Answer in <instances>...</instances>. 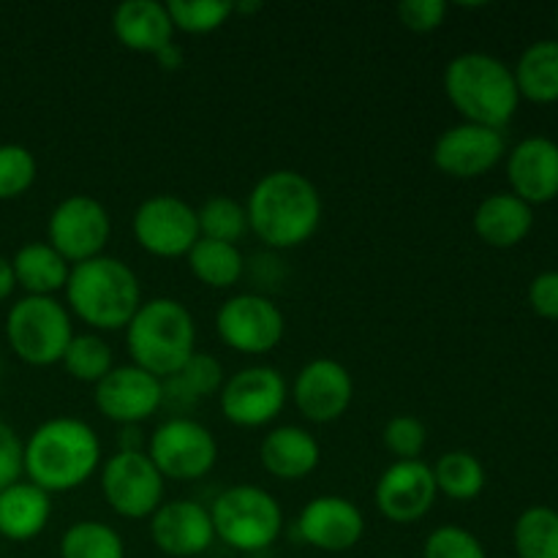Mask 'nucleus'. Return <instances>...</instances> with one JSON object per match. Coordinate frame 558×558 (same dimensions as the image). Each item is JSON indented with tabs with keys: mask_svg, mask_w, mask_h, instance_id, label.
I'll list each match as a JSON object with an SVG mask.
<instances>
[{
	"mask_svg": "<svg viewBox=\"0 0 558 558\" xmlns=\"http://www.w3.org/2000/svg\"><path fill=\"white\" fill-rule=\"evenodd\" d=\"M109 238H112V218L96 196L71 194L49 213L47 243L69 265L101 256Z\"/></svg>",
	"mask_w": 558,
	"mask_h": 558,
	"instance_id": "1a4fd4ad",
	"label": "nucleus"
},
{
	"mask_svg": "<svg viewBox=\"0 0 558 558\" xmlns=\"http://www.w3.org/2000/svg\"><path fill=\"white\" fill-rule=\"evenodd\" d=\"M74 338L71 314L60 300L25 294L5 314V341L22 363L49 368L63 360Z\"/></svg>",
	"mask_w": 558,
	"mask_h": 558,
	"instance_id": "0eeeda50",
	"label": "nucleus"
},
{
	"mask_svg": "<svg viewBox=\"0 0 558 558\" xmlns=\"http://www.w3.org/2000/svg\"><path fill=\"white\" fill-rule=\"evenodd\" d=\"M381 445L398 461H420L425 445H428V428L423 420L412 417V414H396L392 420H387L385 430H381Z\"/></svg>",
	"mask_w": 558,
	"mask_h": 558,
	"instance_id": "c9c22d12",
	"label": "nucleus"
},
{
	"mask_svg": "<svg viewBox=\"0 0 558 558\" xmlns=\"http://www.w3.org/2000/svg\"><path fill=\"white\" fill-rule=\"evenodd\" d=\"M529 303L543 319H558V272H539L529 287Z\"/></svg>",
	"mask_w": 558,
	"mask_h": 558,
	"instance_id": "ea45409f",
	"label": "nucleus"
},
{
	"mask_svg": "<svg viewBox=\"0 0 558 558\" xmlns=\"http://www.w3.org/2000/svg\"><path fill=\"white\" fill-rule=\"evenodd\" d=\"M14 289H16V278H14V267H11V259L0 256V300L11 298Z\"/></svg>",
	"mask_w": 558,
	"mask_h": 558,
	"instance_id": "79ce46f5",
	"label": "nucleus"
},
{
	"mask_svg": "<svg viewBox=\"0 0 558 558\" xmlns=\"http://www.w3.org/2000/svg\"><path fill=\"white\" fill-rule=\"evenodd\" d=\"M447 9L445 0H403L398 3V20L412 33H434L445 25Z\"/></svg>",
	"mask_w": 558,
	"mask_h": 558,
	"instance_id": "4c0bfd02",
	"label": "nucleus"
},
{
	"mask_svg": "<svg viewBox=\"0 0 558 558\" xmlns=\"http://www.w3.org/2000/svg\"><path fill=\"white\" fill-rule=\"evenodd\" d=\"M196 221H199V238L221 240V243L238 245V240H243L245 232H248L245 205L229 199V196H213V199H207L196 210Z\"/></svg>",
	"mask_w": 558,
	"mask_h": 558,
	"instance_id": "473e14b6",
	"label": "nucleus"
},
{
	"mask_svg": "<svg viewBox=\"0 0 558 558\" xmlns=\"http://www.w3.org/2000/svg\"><path fill=\"white\" fill-rule=\"evenodd\" d=\"M169 20L174 31L191 33V36H205L218 31L234 14V3L229 0H169Z\"/></svg>",
	"mask_w": 558,
	"mask_h": 558,
	"instance_id": "72a5a7b5",
	"label": "nucleus"
},
{
	"mask_svg": "<svg viewBox=\"0 0 558 558\" xmlns=\"http://www.w3.org/2000/svg\"><path fill=\"white\" fill-rule=\"evenodd\" d=\"M445 93L461 112L463 123L494 131L505 129L521 104L510 65L485 52H463L452 58L445 69Z\"/></svg>",
	"mask_w": 558,
	"mask_h": 558,
	"instance_id": "20e7f679",
	"label": "nucleus"
},
{
	"mask_svg": "<svg viewBox=\"0 0 558 558\" xmlns=\"http://www.w3.org/2000/svg\"><path fill=\"white\" fill-rule=\"evenodd\" d=\"M294 407L308 423L330 425L349 412L354 398V379L343 363L316 357L300 368L289 387Z\"/></svg>",
	"mask_w": 558,
	"mask_h": 558,
	"instance_id": "4468645a",
	"label": "nucleus"
},
{
	"mask_svg": "<svg viewBox=\"0 0 558 558\" xmlns=\"http://www.w3.org/2000/svg\"><path fill=\"white\" fill-rule=\"evenodd\" d=\"M153 545L169 558H202L216 543L210 510L199 501H163L150 515Z\"/></svg>",
	"mask_w": 558,
	"mask_h": 558,
	"instance_id": "a211bd4d",
	"label": "nucleus"
},
{
	"mask_svg": "<svg viewBox=\"0 0 558 558\" xmlns=\"http://www.w3.org/2000/svg\"><path fill=\"white\" fill-rule=\"evenodd\" d=\"M436 496L434 469L425 461H396L381 472L374 490L376 510L398 526L423 521L434 510Z\"/></svg>",
	"mask_w": 558,
	"mask_h": 558,
	"instance_id": "dca6fc26",
	"label": "nucleus"
},
{
	"mask_svg": "<svg viewBox=\"0 0 558 558\" xmlns=\"http://www.w3.org/2000/svg\"><path fill=\"white\" fill-rule=\"evenodd\" d=\"M262 9V3H254V0H240L234 3V14H256Z\"/></svg>",
	"mask_w": 558,
	"mask_h": 558,
	"instance_id": "37998d69",
	"label": "nucleus"
},
{
	"mask_svg": "<svg viewBox=\"0 0 558 558\" xmlns=\"http://www.w3.org/2000/svg\"><path fill=\"white\" fill-rule=\"evenodd\" d=\"M131 360L158 379H172L196 352V322L180 300H142L125 327Z\"/></svg>",
	"mask_w": 558,
	"mask_h": 558,
	"instance_id": "39448f33",
	"label": "nucleus"
},
{
	"mask_svg": "<svg viewBox=\"0 0 558 558\" xmlns=\"http://www.w3.org/2000/svg\"><path fill=\"white\" fill-rule=\"evenodd\" d=\"M556 27H558V9H556Z\"/></svg>",
	"mask_w": 558,
	"mask_h": 558,
	"instance_id": "a18cd8bd",
	"label": "nucleus"
},
{
	"mask_svg": "<svg viewBox=\"0 0 558 558\" xmlns=\"http://www.w3.org/2000/svg\"><path fill=\"white\" fill-rule=\"evenodd\" d=\"M22 480V439L0 417V490Z\"/></svg>",
	"mask_w": 558,
	"mask_h": 558,
	"instance_id": "58836bf2",
	"label": "nucleus"
},
{
	"mask_svg": "<svg viewBox=\"0 0 558 558\" xmlns=\"http://www.w3.org/2000/svg\"><path fill=\"white\" fill-rule=\"evenodd\" d=\"M112 33L125 49L156 54L174 41V25L161 0H125L112 14Z\"/></svg>",
	"mask_w": 558,
	"mask_h": 558,
	"instance_id": "4be33fe9",
	"label": "nucleus"
},
{
	"mask_svg": "<svg viewBox=\"0 0 558 558\" xmlns=\"http://www.w3.org/2000/svg\"><path fill=\"white\" fill-rule=\"evenodd\" d=\"M512 194L532 205H545L558 196V145L548 136H529L512 147L507 158Z\"/></svg>",
	"mask_w": 558,
	"mask_h": 558,
	"instance_id": "aec40b11",
	"label": "nucleus"
},
{
	"mask_svg": "<svg viewBox=\"0 0 558 558\" xmlns=\"http://www.w3.org/2000/svg\"><path fill=\"white\" fill-rule=\"evenodd\" d=\"M518 558H558V512L550 507H529L512 529Z\"/></svg>",
	"mask_w": 558,
	"mask_h": 558,
	"instance_id": "c756f323",
	"label": "nucleus"
},
{
	"mask_svg": "<svg viewBox=\"0 0 558 558\" xmlns=\"http://www.w3.org/2000/svg\"><path fill=\"white\" fill-rule=\"evenodd\" d=\"M532 227V207L515 194H490L474 210V232L485 245H494V248H512L523 243Z\"/></svg>",
	"mask_w": 558,
	"mask_h": 558,
	"instance_id": "b1692460",
	"label": "nucleus"
},
{
	"mask_svg": "<svg viewBox=\"0 0 558 558\" xmlns=\"http://www.w3.org/2000/svg\"><path fill=\"white\" fill-rule=\"evenodd\" d=\"M216 539L240 554H259L276 545L283 532V510L270 490L234 485L218 494L210 507Z\"/></svg>",
	"mask_w": 558,
	"mask_h": 558,
	"instance_id": "423d86ee",
	"label": "nucleus"
},
{
	"mask_svg": "<svg viewBox=\"0 0 558 558\" xmlns=\"http://www.w3.org/2000/svg\"><path fill=\"white\" fill-rule=\"evenodd\" d=\"M52 518V499L47 490L27 480L0 490V537L11 543H31L47 529Z\"/></svg>",
	"mask_w": 558,
	"mask_h": 558,
	"instance_id": "5701e85b",
	"label": "nucleus"
},
{
	"mask_svg": "<svg viewBox=\"0 0 558 558\" xmlns=\"http://www.w3.org/2000/svg\"><path fill=\"white\" fill-rule=\"evenodd\" d=\"M63 292L71 314L98 332L125 330L142 305L136 272L107 254L71 265Z\"/></svg>",
	"mask_w": 558,
	"mask_h": 558,
	"instance_id": "7ed1b4c3",
	"label": "nucleus"
},
{
	"mask_svg": "<svg viewBox=\"0 0 558 558\" xmlns=\"http://www.w3.org/2000/svg\"><path fill=\"white\" fill-rule=\"evenodd\" d=\"M167 480L147 452L118 450L101 469V494L112 512L129 521H145L163 505Z\"/></svg>",
	"mask_w": 558,
	"mask_h": 558,
	"instance_id": "9d476101",
	"label": "nucleus"
},
{
	"mask_svg": "<svg viewBox=\"0 0 558 558\" xmlns=\"http://www.w3.org/2000/svg\"><path fill=\"white\" fill-rule=\"evenodd\" d=\"M223 365L213 354L194 352L189 363L163 381V401L196 403L207 396H216L223 387Z\"/></svg>",
	"mask_w": 558,
	"mask_h": 558,
	"instance_id": "cd10ccee",
	"label": "nucleus"
},
{
	"mask_svg": "<svg viewBox=\"0 0 558 558\" xmlns=\"http://www.w3.org/2000/svg\"><path fill=\"white\" fill-rule=\"evenodd\" d=\"M16 287L36 298H54L69 283L71 265L49 243H25L11 256Z\"/></svg>",
	"mask_w": 558,
	"mask_h": 558,
	"instance_id": "393cba45",
	"label": "nucleus"
},
{
	"mask_svg": "<svg viewBox=\"0 0 558 558\" xmlns=\"http://www.w3.org/2000/svg\"><path fill=\"white\" fill-rule=\"evenodd\" d=\"M289 401V385L270 365H251L223 381L218 407L227 423L238 428H262L283 412Z\"/></svg>",
	"mask_w": 558,
	"mask_h": 558,
	"instance_id": "ddd939ff",
	"label": "nucleus"
},
{
	"mask_svg": "<svg viewBox=\"0 0 558 558\" xmlns=\"http://www.w3.org/2000/svg\"><path fill=\"white\" fill-rule=\"evenodd\" d=\"M434 480L436 490L452 501H472L483 494L485 488V469L480 458L466 450H452L436 461Z\"/></svg>",
	"mask_w": 558,
	"mask_h": 558,
	"instance_id": "c85d7f7f",
	"label": "nucleus"
},
{
	"mask_svg": "<svg viewBox=\"0 0 558 558\" xmlns=\"http://www.w3.org/2000/svg\"><path fill=\"white\" fill-rule=\"evenodd\" d=\"M259 461L267 474L283 483H294L316 472L322 461V447L311 430L300 425H278L267 430L262 439Z\"/></svg>",
	"mask_w": 558,
	"mask_h": 558,
	"instance_id": "412c9836",
	"label": "nucleus"
},
{
	"mask_svg": "<svg viewBox=\"0 0 558 558\" xmlns=\"http://www.w3.org/2000/svg\"><path fill=\"white\" fill-rule=\"evenodd\" d=\"M423 558H488V554L469 529L439 526L425 537Z\"/></svg>",
	"mask_w": 558,
	"mask_h": 558,
	"instance_id": "e433bc0d",
	"label": "nucleus"
},
{
	"mask_svg": "<svg viewBox=\"0 0 558 558\" xmlns=\"http://www.w3.org/2000/svg\"><path fill=\"white\" fill-rule=\"evenodd\" d=\"M298 532L311 548L347 554L365 537V518L363 510L343 496H316L300 512Z\"/></svg>",
	"mask_w": 558,
	"mask_h": 558,
	"instance_id": "6ab92c4d",
	"label": "nucleus"
},
{
	"mask_svg": "<svg viewBox=\"0 0 558 558\" xmlns=\"http://www.w3.org/2000/svg\"><path fill=\"white\" fill-rule=\"evenodd\" d=\"M0 376H3V363H0Z\"/></svg>",
	"mask_w": 558,
	"mask_h": 558,
	"instance_id": "c03bdc74",
	"label": "nucleus"
},
{
	"mask_svg": "<svg viewBox=\"0 0 558 558\" xmlns=\"http://www.w3.org/2000/svg\"><path fill=\"white\" fill-rule=\"evenodd\" d=\"M216 330L223 347L240 354H270L287 332L281 308L265 294L243 292L229 298L216 314Z\"/></svg>",
	"mask_w": 558,
	"mask_h": 558,
	"instance_id": "f8f14e48",
	"label": "nucleus"
},
{
	"mask_svg": "<svg viewBox=\"0 0 558 558\" xmlns=\"http://www.w3.org/2000/svg\"><path fill=\"white\" fill-rule=\"evenodd\" d=\"M60 558H125V543L101 521H80L65 529Z\"/></svg>",
	"mask_w": 558,
	"mask_h": 558,
	"instance_id": "2f4dec72",
	"label": "nucleus"
},
{
	"mask_svg": "<svg viewBox=\"0 0 558 558\" xmlns=\"http://www.w3.org/2000/svg\"><path fill=\"white\" fill-rule=\"evenodd\" d=\"M131 232L140 248L158 259L189 256V251L199 240L196 207L174 194H156L136 207Z\"/></svg>",
	"mask_w": 558,
	"mask_h": 558,
	"instance_id": "9b49d317",
	"label": "nucleus"
},
{
	"mask_svg": "<svg viewBox=\"0 0 558 558\" xmlns=\"http://www.w3.org/2000/svg\"><path fill=\"white\" fill-rule=\"evenodd\" d=\"M101 469L98 434L76 417H52L22 441V474L52 494L82 488Z\"/></svg>",
	"mask_w": 558,
	"mask_h": 558,
	"instance_id": "f03ea898",
	"label": "nucleus"
},
{
	"mask_svg": "<svg viewBox=\"0 0 558 558\" xmlns=\"http://www.w3.org/2000/svg\"><path fill=\"white\" fill-rule=\"evenodd\" d=\"M60 363L71 379L96 387L114 368L112 347L98 332H82V336L71 338Z\"/></svg>",
	"mask_w": 558,
	"mask_h": 558,
	"instance_id": "7c9ffc66",
	"label": "nucleus"
},
{
	"mask_svg": "<svg viewBox=\"0 0 558 558\" xmlns=\"http://www.w3.org/2000/svg\"><path fill=\"white\" fill-rule=\"evenodd\" d=\"M507 142L501 131L474 123H458L447 129L434 145V163L439 172L458 180H474L488 174L505 158Z\"/></svg>",
	"mask_w": 558,
	"mask_h": 558,
	"instance_id": "f3484780",
	"label": "nucleus"
},
{
	"mask_svg": "<svg viewBox=\"0 0 558 558\" xmlns=\"http://www.w3.org/2000/svg\"><path fill=\"white\" fill-rule=\"evenodd\" d=\"M153 58H156V63L161 65L163 71H178L180 65H183V60H185V52H183V47H180V44H167V47L163 49H158L156 54H153Z\"/></svg>",
	"mask_w": 558,
	"mask_h": 558,
	"instance_id": "a19ab883",
	"label": "nucleus"
},
{
	"mask_svg": "<svg viewBox=\"0 0 558 558\" xmlns=\"http://www.w3.org/2000/svg\"><path fill=\"white\" fill-rule=\"evenodd\" d=\"M145 452L163 480L191 483L213 472L218 461V441L196 420L169 417L153 430Z\"/></svg>",
	"mask_w": 558,
	"mask_h": 558,
	"instance_id": "6e6552de",
	"label": "nucleus"
},
{
	"mask_svg": "<svg viewBox=\"0 0 558 558\" xmlns=\"http://www.w3.org/2000/svg\"><path fill=\"white\" fill-rule=\"evenodd\" d=\"M185 259L196 281L210 289H232L245 272V259L238 245L221 240L199 238Z\"/></svg>",
	"mask_w": 558,
	"mask_h": 558,
	"instance_id": "bb28decb",
	"label": "nucleus"
},
{
	"mask_svg": "<svg viewBox=\"0 0 558 558\" xmlns=\"http://www.w3.org/2000/svg\"><path fill=\"white\" fill-rule=\"evenodd\" d=\"M93 403L118 425H142L163 407V381L140 365H114L96 387Z\"/></svg>",
	"mask_w": 558,
	"mask_h": 558,
	"instance_id": "2eb2a0df",
	"label": "nucleus"
},
{
	"mask_svg": "<svg viewBox=\"0 0 558 558\" xmlns=\"http://www.w3.org/2000/svg\"><path fill=\"white\" fill-rule=\"evenodd\" d=\"M512 74L521 98L534 104L558 101V41L532 44L521 54Z\"/></svg>",
	"mask_w": 558,
	"mask_h": 558,
	"instance_id": "a878e982",
	"label": "nucleus"
},
{
	"mask_svg": "<svg viewBox=\"0 0 558 558\" xmlns=\"http://www.w3.org/2000/svg\"><path fill=\"white\" fill-rule=\"evenodd\" d=\"M322 194L305 174L276 169L256 180L245 202L248 229L276 251L300 248L322 223Z\"/></svg>",
	"mask_w": 558,
	"mask_h": 558,
	"instance_id": "f257e3e1",
	"label": "nucleus"
},
{
	"mask_svg": "<svg viewBox=\"0 0 558 558\" xmlns=\"http://www.w3.org/2000/svg\"><path fill=\"white\" fill-rule=\"evenodd\" d=\"M36 178V156L25 145H16V142L0 145V202L20 199L33 189Z\"/></svg>",
	"mask_w": 558,
	"mask_h": 558,
	"instance_id": "f704fd0d",
	"label": "nucleus"
}]
</instances>
